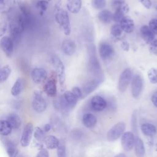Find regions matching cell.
<instances>
[{
	"mask_svg": "<svg viewBox=\"0 0 157 157\" xmlns=\"http://www.w3.org/2000/svg\"><path fill=\"white\" fill-rule=\"evenodd\" d=\"M89 60H88V69L91 74L93 76L94 80L98 81L99 83H101L104 78L103 71L102 70L100 63L95 55L94 47H91L90 49Z\"/></svg>",
	"mask_w": 157,
	"mask_h": 157,
	"instance_id": "1",
	"label": "cell"
},
{
	"mask_svg": "<svg viewBox=\"0 0 157 157\" xmlns=\"http://www.w3.org/2000/svg\"><path fill=\"white\" fill-rule=\"evenodd\" d=\"M55 19L64 34L69 36L71 32V28L68 12L59 6L56 5L55 7Z\"/></svg>",
	"mask_w": 157,
	"mask_h": 157,
	"instance_id": "2",
	"label": "cell"
},
{
	"mask_svg": "<svg viewBox=\"0 0 157 157\" xmlns=\"http://www.w3.org/2000/svg\"><path fill=\"white\" fill-rule=\"evenodd\" d=\"M31 105L33 110L37 113H42L46 110L47 102L40 91L37 90L34 91Z\"/></svg>",
	"mask_w": 157,
	"mask_h": 157,
	"instance_id": "3",
	"label": "cell"
},
{
	"mask_svg": "<svg viewBox=\"0 0 157 157\" xmlns=\"http://www.w3.org/2000/svg\"><path fill=\"white\" fill-rule=\"evenodd\" d=\"M51 62L55 68V73L60 85H64L66 80V74L63 63L60 58L56 55H53L51 57Z\"/></svg>",
	"mask_w": 157,
	"mask_h": 157,
	"instance_id": "4",
	"label": "cell"
},
{
	"mask_svg": "<svg viewBox=\"0 0 157 157\" xmlns=\"http://www.w3.org/2000/svg\"><path fill=\"white\" fill-rule=\"evenodd\" d=\"M126 129L124 122H118L114 124L107 132V139L109 142H115L118 139Z\"/></svg>",
	"mask_w": 157,
	"mask_h": 157,
	"instance_id": "5",
	"label": "cell"
},
{
	"mask_svg": "<svg viewBox=\"0 0 157 157\" xmlns=\"http://www.w3.org/2000/svg\"><path fill=\"white\" fill-rule=\"evenodd\" d=\"M132 78V72L130 69L127 68L123 70L119 77L118 82V89L120 92L124 93L126 90Z\"/></svg>",
	"mask_w": 157,
	"mask_h": 157,
	"instance_id": "6",
	"label": "cell"
},
{
	"mask_svg": "<svg viewBox=\"0 0 157 157\" xmlns=\"http://www.w3.org/2000/svg\"><path fill=\"white\" fill-rule=\"evenodd\" d=\"M144 82L142 77L139 74H136L132 78L131 85V92L132 97L138 99L142 91Z\"/></svg>",
	"mask_w": 157,
	"mask_h": 157,
	"instance_id": "7",
	"label": "cell"
},
{
	"mask_svg": "<svg viewBox=\"0 0 157 157\" xmlns=\"http://www.w3.org/2000/svg\"><path fill=\"white\" fill-rule=\"evenodd\" d=\"M34 131L33 124L29 122L24 127L20 139V144L23 147H28L32 140Z\"/></svg>",
	"mask_w": 157,
	"mask_h": 157,
	"instance_id": "8",
	"label": "cell"
},
{
	"mask_svg": "<svg viewBox=\"0 0 157 157\" xmlns=\"http://www.w3.org/2000/svg\"><path fill=\"white\" fill-rule=\"evenodd\" d=\"M99 53L104 61H109L112 58L115 52L112 46L106 42H101L99 45Z\"/></svg>",
	"mask_w": 157,
	"mask_h": 157,
	"instance_id": "9",
	"label": "cell"
},
{
	"mask_svg": "<svg viewBox=\"0 0 157 157\" xmlns=\"http://www.w3.org/2000/svg\"><path fill=\"white\" fill-rule=\"evenodd\" d=\"M31 77L34 83L42 84L47 79L48 72L42 67H35L31 71Z\"/></svg>",
	"mask_w": 157,
	"mask_h": 157,
	"instance_id": "10",
	"label": "cell"
},
{
	"mask_svg": "<svg viewBox=\"0 0 157 157\" xmlns=\"http://www.w3.org/2000/svg\"><path fill=\"white\" fill-rule=\"evenodd\" d=\"M134 141L135 136L132 132H124L123 134L121 135V144L123 149L125 151H129L133 148Z\"/></svg>",
	"mask_w": 157,
	"mask_h": 157,
	"instance_id": "11",
	"label": "cell"
},
{
	"mask_svg": "<svg viewBox=\"0 0 157 157\" xmlns=\"http://www.w3.org/2000/svg\"><path fill=\"white\" fill-rule=\"evenodd\" d=\"M0 47L4 54L10 58L13 53L14 44L9 36H2L0 39Z\"/></svg>",
	"mask_w": 157,
	"mask_h": 157,
	"instance_id": "12",
	"label": "cell"
},
{
	"mask_svg": "<svg viewBox=\"0 0 157 157\" xmlns=\"http://www.w3.org/2000/svg\"><path fill=\"white\" fill-rule=\"evenodd\" d=\"M90 106L94 111L101 112L106 108L107 102L102 96H94L90 101Z\"/></svg>",
	"mask_w": 157,
	"mask_h": 157,
	"instance_id": "13",
	"label": "cell"
},
{
	"mask_svg": "<svg viewBox=\"0 0 157 157\" xmlns=\"http://www.w3.org/2000/svg\"><path fill=\"white\" fill-rule=\"evenodd\" d=\"M76 45L75 42L69 39H64L61 44V48L63 53L67 56L73 55L76 51Z\"/></svg>",
	"mask_w": 157,
	"mask_h": 157,
	"instance_id": "14",
	"label": "cell"
},
{
	"mask_svg": "<svg viewBox=\"0 0 157 157\" xmlns=\"http://www.w3.org/2000/svg\"><path fill=\"white\" fill-rule=\"evenodd\" d=\"M99 83L96 80H91L87 82L86 83L83 85L82 88H81L82 91V99L85 98L86 96L89 95L90 93L93 92L98 86Z\"/></svg>",
	"mask_w": 157,
	"mask_h": 157,
	"instance_id": "15",
	"label": "cell"
},
{
	"mask_svg": "<svg viewBox=\"0 0 157 157\" xmlns=\"http://www.w3.org/2000/svg\"><path fill=\"white\" fill-rule=\"evenodd\" d=\"M44 90L45 93L51 96L55 97L57 93V88H56V79L53 77L49 78L45 83L44 86Z\"/></svg>",
	"mask_w": 157,
	"mask_h": 157,
	"instance_id": "16",
	"label": "cell"
},
{
	"mask_svg": "<svg viewBox=\"0 0 157 157\" xmlns=\"http://www.w3.org/2000/svg\"><path fill=\"white\" fill-rule=\"evenodd\" d=\"M119 23L123 31L126 33H131L134 30L135 25L134 20L129 16L125 15Z\"/></svg>",
	"mask_w": 157,
	"mask_h": 157,
	"instance_id": "17",
	"label": "cell"
},
{
	"mask_svg": "<svg viewBox=\"0 0 157 157\" xmlns=\"http://www.w3.org/2000/svg\"><path fill=\"white\" fill-rule=\"evenodd\" d=\"M1 140L6 148L7 155L11 157L17 156L18 153V150L13 142L6 138H3L1 139Z\"/></svg>",
	"mask_w": 157,
	"mask_h": 157,
	"instance_id": "18",
	"label": "cell"
},
{
	"mask_svg": "<svg viewBox=\"0 0 157 157\" xmlns=\"http://www.w3.org/2000/svg\"><path fill=\"white\" fill-rule=\"evenodd\" d=\"M25 88V80L21 78H18L14 82L13 86H12L10 93L12 96H17L20 95L21 92L24 90Z\"/></svg>",
	"mask_w": 157,
	"mask_h": 157,
	"instance_id": "19",
	"label": "cell"
},
{
	"mask_svg": "<svg viewBox=\"0 0 157 157\" xmlns=\"http://www.w3.org/2000/svg\"><path fill=\"white\" fill-rule=\"evenodd\" d=\"M140 34L142 39L147 44L150 43L155 38V34L147 25H143L140 29Z\"/></svg>",
	"mask_w": 157,
	"mask_h": 157,
	"instance_id": "20",
	"label": "cell"
},
{
	"mask_svg": "<svg viewBox=\"0 0 157 157\" xmlns=\"http://www.w3.org/2000/svg\"><path fill=\"white\" fill-rule=\"evenodd\" d=\"M82 7V0H67L66 7L67 10L74 14L78 13Z\"/></svg>",
	"mask_w": 157,
	"mask_h": 157,
	"instance_id": "21",
	"label": "cell"
},
{
	"mask_svg": "<svg viewBox=\"0 0 157 157\" xmlns=\"http://www.w3.org/2000/svg\"><path fill=\"white\" fill-rule=\"evenodd\" d=\"M99 21L103 24H109L113 21V13L107 9H102L98 14Z\"/></svg>",
	"mask_w": 157,
	"mask_h": 157,
	"instance_id": "22",
	"label": "cell"
},
{
	"mask_svg": "<svg viewBox=\"0 0 157 157\" xmlns=\"http://www.w3.org/2000/svg\"><path fill=\"white\" fill-rule=\"evenodd\" d=\"M134 152L137 156H144L145 154V148L143 140L137 136H135L134 141Z\"/></svg>",
	"mask_w": 157,
	"mask_h": 157,
	"instance_id": "23",
	"label": "cell"
},
{
	"mask_svg": "<svg viewBox=\"0 0 157 157\" xmlns=\"http://www.w3.org/2000/svg\"><path fill=\"white\" fill-rule=\"evenodd\" d=\"M6 120L9 123L13 129H18L21 127V120L19 115L16 113H10L7 115Z\"/></svg>",
	"mask_w": 157,
	"mask_h": 157,
	"instance_id": "24",
	"label": "cell"
},
{
	"mask_svg": "<svg viewBox=\"0 0 157 157\" xmlns=\"http://www.w3.org/2000/svg\"><path fill=\"white\" fill-rule=\"evenodd\" d=\"M111 6L114 10H120L125 14L129 11V7L125 0H112L111 2Z\"/></svg>",
	"mask_w": 157,
	"mask_h": 157,
	"instance_id": "25",
	"label": "cell"
},
{
	"mask_svg": "<svg viewBox=\"0 0 157 157\" xmlns=\"http://www.w3.org/2000/svg\"><path fill=\"white\" fill-rule=\"evenodd\" d=\"M82 122L84 126L88 128H93L97 123V118L94 115L91 113H87L83 115Z\"/></svg>",
	"mask_w": 157,
	"mask_h": 157,
	"instance_id": "26",
	"label": "cell"
},
{
	"mask_svg": "<svg viewBox=\"0 0 157 157\" xmlns=\"http://www.w3.org/2000/svg\"><path fill=\"white\" fill-rule=\"evenodd\" d=\"M44 143L47 149L49 150H53L56 149L59 143V139L55 136L49 135L45 136Z\"/></svg>",
	"mask_w": 157,
	"mask_h": 157,
	"instance_id": "27",
	"label": "cell"
},
{
	"mask_svg": "<svg viewBox=\"0 0 157 157\" xmlns=\"http://www.w3.org/2000/svg\"><path fill=\"white\" fill-rule=\"evenodd\" d=\"M142 132L146 136L152 137L157 132V129L155 126L151 123H144L140 126Z\"/></svg>",
	"mask_w": 157,
	"mask_h": 157,
	"instance_id": "28",
	"label": "cell"
},
{
	"mask_svg": "<svg viewBox=\"0 0 157 157\" xmlns=\"http://www.w3.org/2000/svg\"><path fill=\"white\" fill-rule=\"evenodd\" d=\"M63 96L68 104L70 109H73L75 107L78 99L71 91H66L63 94Z\"/></svg>",
	"mask_w": 157,
	"mask_h": 157,
	"instance_id": "29",
	"label": "cell"
},
{
	"mask_svg": "<svg viewBox=\"0 0 157 157\" xmlns=\"http://www.w3.org/2000/svg\"><path fill=\"white\" fill-rule=\"evenodd\" d=\"M12 129V128L7 120H0V135L1 136L6 137L9 136L11 134Z\"/></svg>",
	"mask_w": 157,
	"mask_h": 157,
	"instance_id": "30",
	"label": "cell"
},
{
	"mask_svg": "<svg viewBox=\"0 0 157 157\" xmlns=\"http://www.w3.org/2000/svg\"><path fill=\"white\" fill-rule=\"evenodd\" d=\"M11 67L9 65H5L0 67V83L6 82L11 74Z\"/></svg>",
	"mask_w": 157,
	"mask_h": 157,
	"instance_id": "31",
	"label": "cell"
},
{
	"mask_svg": "<svg viewBox=\"0 0 157 157\" xmlns=\"http://www.w3.org/2000/svg\"><path fill=\"white\" fill-rule=\"evenodd\" d=\"M12 7V0H0V13H7Z\"/></svg>",
	"mask_w": 157,
	"mask_h": 157,
	"instance_id": "32",
	"label": "cell"
},
{
	"mask_svg": "<svg viewBox=\"0 0 157 157\" xmlns=\"http://www.w3.org/2000/svg\"><path fill=\"white\" fill-rule=\"evenodd\" d=\"M33 136L37 142H44V140L45 137V132L44 131L41 129L40 127L36 126L34 129L33 131Z\"/></svg>",
	"mask_w": 157,
	"mask_h": 157,
	"instance_id": "33",
	"label": "cell"
},
{
	"mask_svg": "<svg viewBox=\"0 0 157 157\" xmlns=\"http://www.w3.org/2000/svg\"><path fill=\"white\" fill-rule=\"evenodd\" d=\"M123 31L119 23H116L113 25L110 28V34L115 38L120 37L123 33Z\"/></svg>",
	"mask_w": 157,
	"mask_h": 157,
	"instance_id": "34",
	"label": "cell"
},
{
	"mask_svg": "<svg viewBox=\"0 0 157 157\" xmlns=\"http://www.w3.org/2000/svg\"><path fill=\"white\" fill-rule=\"evenodd\" d=\"M92 7L98 10L104 9L106 6V0H91Z\"/></svg>",
	"mask_w": 157,
	"mask_h": 157,
	"instance_id": "35",
	"label": "cell"
},
{
	"mask_svg": "<svg viewBox=\"0 0 157 157\" xmlns=\"http://www.w3.org/2000/svg\"><path fill=\"white\" fill-rule=\"evenodd\" d=\"M147 77L151 83H157V68L150 69L147 72Z\"/></svg>",
	"mask_w": 157,
	"mask_h": 157,
	"instance_id": "36",
	"label": "cell"
},
{
	"mask_svg": "<svg viewBox=\"0 0 157 157\" xmlns=\"http://www.w3.org/2000/svg\"><path fill=\"white\" fill-rule=\"evenodd\" d=\"M56 152L57 156L58 157H64L66 155V145L63 141H60L57 147Z\"/></svg>",
	"mask_w": 157,
	"mask_h": 157,
	"instance_id": "37",
	"label": "cell"
},
{
	"mask_svg": "<svg viewBox=\"0 0 157 157\" xmlns=\"http://www.w3.org/2000/svg\"><path fill=\"white\" fill-rule=\"evenodd\" d=\"M131 128L132 130L133 133L137 134V112L136 110H134L131 116Z\"/></svg>",
	"mask_w": 157,
	"mask_h": 157,
	"instance_id": "38",
	"label": "cell"
},
{
	"mask_svg": "<svg viewBox=\"0 0 157 157\" xmlns=\"http://www.w3.org/2000/svg\"><path fill=\"white\" fill-rule=\"evenodd\" d=\"M36 7L42 12L46 11L48 7V1L47 0H37L36 3Z\"/></svg>",
	"mask_w": 157,
	"mask_h": 157,
	"instance_id": "39",
	"label": "cell"
},
{
	"mask_svg": "<svg viewBox=\"0 0 157 157\" xmlns=\"http://www.w3.org/2000/svg\"><path fill=\"white\" fill-rule=\"evenodd\" d=\"M126 14L120 10H115L113 13V21L115 23H120Z\"/></svg>",
	"mask_w": 157,
	"mask_h": 157,
	"instance_id": "40",
	"label": "cell"
},
{
	"mask_svg": "<svg viewBox=\"0 0 157 157\" xmlns=\"http://www.w3.org/2000/svg\"><path fill=\"white\" fill-rule=\"evenodd\" d=\"M149 44V51L155 56H157V39H154Z\"/></svg>",
	"mask_w": 157,
	"mask_h": 157,
	"instance_id": "41",
	"label": "cell"
},
{
	"mask_svg": "<svg viewBox=\"0 0 157 157\" xmlns=\"http://www.w3.org/2000/svg\"><path fill=\"white\" fill-rule=\"evenodd\" d=\"M148 27L155 35H157V18L151 19L148 22Z\"/></svg>",
	"mask_w": 157,
	"mask_h": 157,
	"instance_id": "42",
	"label": "cell"
},
{
	"mask_svg": "<svg viewBox=\"0 0 157 157\" xmlns=\"http://www.w3.org/2000/svg\"><path fill=\"white\" fill-rule=\"evenodd\" d=\"M73 94L76 96V98L78 99H82V91L81 89L78 87V86H74L72 88V91H71Z\"/></svg>",
	"mask_w": 157,
	"mask_h": 157,
	"instance_id": "43",
	"label": "cell"
},
{
	"mask_svg": "<svg viewBox=\"0 0 157 157\" xmlns=\"http://www.w3.org/2000/svg\"><path fill=\"white\" fill-rule=\"evenodd\" d=\"M37 157H48L49 156V153L48 150L42 147V148L39 149V151L37 152V154L36 155Z\"/></svg>",
	"mask_w": 157,
	"mask_h": 157,
	"instance_id": "44",
	"label": "cell"
},
{
	"mask_svg": "<svg viewBox=\"0 0 157 157\" xmlns=\"http://www.w3.org/2000/svg\"><path fill=\"white\" fill-rule=\"evenodd\" d=\"M139 2L147 9H150L152 7V2L151 0H138Z\"/></svg>",
	"mask_w": 157,
	"mask_h": 157,
	"instance_id": "45",
	"label": "cell"
},
{
	"mask_svg": "<svg viewBox=\"0 0 157 157\" xmlns=\"http://www.w3.org/2000/svg\"><path fill=\"white\" fill-rule=\"evenodd\" d=\"M7 28V26L6 23L4 21H1L0 22V37L4 36V34L6 32Z\"/></svg>",
	"mask_w": 157,
	"mask_h": 157,
	"instance_id": "46",
	"label": "cell"
},
{
	"mask_svg": "<svg viewBox=\"0 0 157 157\" xmlns=\"http://www.w3.org/2000/svg\"><path fill=\"white\" fill-rule=\"evenodd\" d=\"M120 47L121 48V49L124 51V52H128L129 50V48H130V46H129V44L128 41L126 40H123L121 42V44H120Z\"/></svg>",
	"mask_w": 157,
	"mask_h": 157,
	"instance_id": "47",
	"label": "cell"
},
{
	"mask_svg": "<svg viewBox=\"0 0 157 157\" xmlns=\"http://www.w3.org/2000/svg\"><path fill=\"white\" fill-rule=\"evenodd\" d=\"M151 102L153 103V104L156 107H157V91L155 92L152 96H151Z\"/></svg>",
	"mask_w": 157,
	"mask_h": 157,
	"instance_id": "48",
	"label": "cell"
},
{
	"mask_svg": "<svg viewBox=\"0 0 157 157\" xmlns=\"http://www.w3.org/2000/svg\"><path fill=\"white\" fill-rule=\"evenodd\" d=\"M52 128V127L51 124H50V123H47V124H45L44 125L43 130L45 132H48L49 131H50V129H51Z\"/></svg>",
	"mask_w": 157,
	"mask_h": 157,
	"instance_id": "49",
	"label": "cell"
},
{
	"mask_svg": "<svg viewBox=\"0 0 157 157\" xmlns=\"http://www.w3.org/2000/svg\"><path fill=\"white\" fill-rule=\"evenodd\" d=\"M115 156H117V157H125V156H126V155L124 153H119V154Z\"/></svg>",
	"mask_w": 157,
	"mask_h": 157,
	"instance_id": "50",
	"label": "cell"
},
{
	"mask_svg": "<svg viewBox=\"0 0 157 157\" xmlns=\"http://www.w3.org/2000/svg\"><path fill=\"white\" fill-rule=\"evenodd\" d=\"M155 10L157 11V5L155 6Z\"/></svg>",
	"mask_w": 157,
	"mask_h": 157,
	"instance_id": "51",
	"label": "cell"
}]
</instances>
